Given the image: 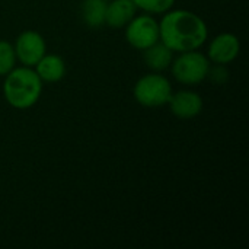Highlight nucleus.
<instances>
[{"label": "nucleus", "instance_id": "nucleus-7", "mask_svg": "<svg viewBox=\"0 0 249 249\" xmlns=\"http://www.w3.org/2000/svg\"><path fill=\"white\" fill-rule=\"evenodd\" d=\"M241 51V41L232 32H222L216 35L207 48V57L214 64H231L233 63Z\"/></svg>", "mask_w": 249, "mask_h": 249}, {"label": "nucleus", "instance_id": "nucleus-15", "mask_svg": "<svg viewBox=\"0 0 249 249\" xmlns=\"http://www.w3.org/2000/svg\"><path fill=\"white\" fill-rule=\"evenodd\" d=\"M207 79H210V82L214 85H223L229 80V70L225 64H210Z\"/></svg>", "mask_w": 249, "mask_h": 249}, {"label": "nucleus", "instance_id": "nucleus-2", "mask_svg": "<svg viewBox=\"0 0 249 249\" xmlns=\"http://www.w3.org/2000/svg\"><path fill=\"white\" fill-rule=\"evenodd\" d=\"M44 82L38 77L34 67L19 66L12 69L3 82V96L15 109L32 108L42 95Z\"/></svg>", "mask_w": 249, "mask_h": 249}, {"label": "nucleus", "instance_id": "nucleus-5", "mask_svg": "<svg viewBox=\"0 0 249 249\" xmlns=\"http://www.w3.org/2000/svg\"><path fill=\"white\" fill-rule=\"evenodd\" d=\"M124 29L127 42L139 51H143L159 41V20L155 15L144 12L142 15H136Z\"/></svg>", "mask_w": 249, "mask_h": 249}, {"label": "nucleus", "instance_id": "nucleus-9", "mask_svg": "<svg viewBox=\"0 0 249 249\" xmlns=\"http://www.w3.org/2000/svg\"><path fill=\"white\" fill-rule=\"evenodd\" d=\"M35 73L42 82L57 83L66 76V61L58 54H44L42 58L34 66Z\"/></svg>", "mask_w": 249, "mask_h": 249}, {"label": "nucleus", "instance_id": "nucleus-11", "mask_svg": "<svg viewBox=\"0 0 249 249\" xmlns=\"http://www.w3.org/2000/svg\"><path fill=\"white\" fill-rule=\"evenodd\" d=\"M143 58L146 66L152 71H165L169 69L174 60V51H171L163 42L158 41L156 44L150 45L149 48L143 50Z\"/></svg>", "mask_w": 249, "mask_h": 249}, {"label": "nucleus", "instance_id": "nucleus-4", "mask_svg": "<svg viewBox=\"0 0 249 249\" xmlns=\"http://www.w3.org/2000/svg\"><path fill=\"white\" fill-rule=\"evenodd\" d=\"M210 60L198 50L178 53V57L172 60L169 69L177 82L181 85L193 86L204 82L210 69Z\"/></svg>", "mask_w": 249, "mask_h": 249}, {"label": "nucleus", "instance_id": "nucleus-10", "mask_svg": "<svg viewBox=\"0 0 249 249\" xmlns=\"http://www.w3.org/2000/svg\"><path fill=\"white\" fill-rule=\"evenodd\" d=\"M136 12L137 7L131 0H112L107 4L105 25L112 29H121L136 16Z\"/></svg>", "mask_w": 249, "mask_h": 249}, {"label": "nucleus", "instance_id": "nucleus-14", "mask_svg": "<svg viewBox=\"0 0 249 249\" xmlns=\"http://www.w3.org/2000/svg\"><path fill=\"white\" fill-rule=\"evenodd\" d=\"M134 6L144 13L150 15H162L174 7L175 0H131Z\"/></svg>", "mask_w": 249, "mask_h": 249}, {"label": "nucleus", "instance_id": "nucleus-8", "mask_svg": "<svg viewBox=\"0 0 249 249\" xmlns=\"http://www.w3.org/2000/svg\"><path fill=\"white\" fill-rule=\"evenodd\" d=\"M171 112L179 120H191L203 111V98L191 89L172 92L168 101Z\"/></svg>", "mask_w": 249, "mask_h": 249}, {"label": "nucleus", "instance_id": "nucleus-6", "mask_svg": "<svg viewBox=\"0 0 249 249\" xmlns=\"http://www.w3.org/2000/svg\"><path fill=\"white\" fill-rule=\"evenodd\" d=\"M13 48L16 60L22 66L34 67L47 53V42L39 32L26 29L18 35Z\"/></svg>", "mask_w": 249, "mask_h": 249}, {"label": "nucleus", "instance_id": "nucleus-12", "mask_svg": "<svg viewBox=\"0 0 249 249\" xmlns=\"http://www.w3.org/2000/svg\"><path fill=\"white\" fill-rule=\"evenodd\" d=\"M80 16L83 23L90 29H99L105 25L107 0H82Z\"/></svg>", "mask_w": 249, "mask_h": 249}, {"label": "nucleus", "instance_id": "nucleus-1", "mask_svg": "<svg viewBox=\"0 0 249 249\" xmlns=\"http://www.w3.org/2000/svg\"><path fill=\"white\" fill-rule=\"evenodd\" d=\"M209 38L207 23L187 9H169L159 20V41L174 53L200 50Z\"/></svg>", "mask_w": 249, "mask_h": 249}, {"label": "nucleus", "instance_id": "nucleus-3", "mask_svg": "<svg viewBox=\"0 0 249 249\" xmlns=\"http://www.w3.org/2000/svg\"><path fill=\"white\" fill-rule=\"evenodd\" d=\"M172 92L169 79L159 71H152L142 76L133 86V96L136 102L144 108H159L168 105Z\"/></svg>", "mask_w": 249, "mask_h": 249}, {"label": "nucleus", "instance_id": "nucleus-13", "mask_svg": "<svg viewBox=\"0 0 249 249\" xmlns=\"http://www.w3.org/2000/svg\"><path fill=\"white\" fill-rule=\"evenodd\" d=\"M16 54L13 44L9 41L0 39V76L4 77L12 69L16 67Z\"/></svg>", "mask_w": 249, "mask_h": 249}]
</instances>
